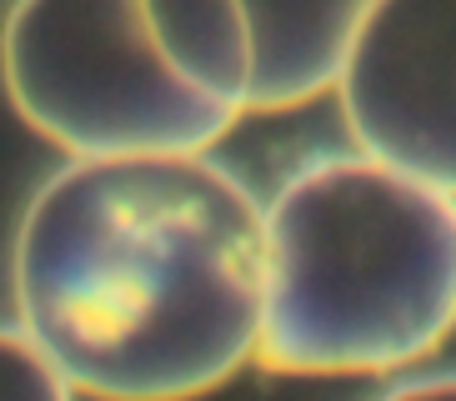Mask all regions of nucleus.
Instances as JSON below:
<instances>
[{
	"instance_id": "nucleus-1",
	"label": "nucleus",
	"mask_w": 456,
	"mask_h": 401,
	"mask_svg": "<svg viewBox=\"0 0 456 401\" xmlns=\"http://www.w3.org/2000/svg\"><path fill=\"white\" fill-rule=\"evenodd\" d=\"M266 206L211 151L70 156L20 211L15 326L76 397L196 401L261 351Z\"/></svg>"
},
{
	"instance_id": "nucleus-2",
	"label": "nucleus",
	"mask_w": 456,
	"mask_h": 401,
	"mask_svg": "<svg viewBox=\"0 0 456 401\" xmlns=\"http://www.w3.org/2000/svg\"><path fill=\"white\" fill-rule=\"evenodd\" d=\"M456 331V196L366 151L311 156L266 200L261 351L281 376H387Z\"/></svg>"
},
{
	"instance_id": "nucleus-3",
	"label": "nucleus",
	"mask_w": 456,
	"mask_h": 401,
	"mask_svg": "<svg viewBox=\"0 0 456 401\" xmlns=\"http://www.w3.org/2000/svg\"><path fill=\"white\" fill-rule=\"evenodd\" d=\"M0 80L66 156L216 151L251 116L241 0H11Z\"/></svg>"
},
{
	"instance_id": "nucleus-4",
	"label": "nucleus",
	"mask_w": 456,
	"mask_h": 401,
	"mask_svg": "<svg viewBox=\"0 0 456 401\" xmlns=\"http://www.w3.org/2000/svg\"><path fill=\"white\" fill-rule=\"evenodd\" d=\"M336 101L356 151L456 196V0H371Z\"/></svg>"
},
{
	"instance_id": "nucleus-5",
	"label": "nucleus",
	"mask_w": 456,
	"mask_h": 401,
	"mask_svg": "<svg viewBox=\"0 0 456 401\" xmlns=\"http://www.w3.org/2000/svg\"><path fill=\"white\" fill-rule=\"evenodd\" d=\"M251 20V116L296 110L336 91L371 0H241Z\"/></svg>"
},
{
	"instance_id": "nucleus-6",
	"label": "nucleus",
	"mask_w": 456,
	"mask_h": 401,
	"mask_svg": "<svg viewBox=\"0 0 456 401\" xmlns=\"http://www.w3.org/2000/svg\"><path fill=\"white\" fill-rule=\"evenodd\" d=\"M0 401H76L70 381L20 326H0Z\"/></svg>"
},
{
	"instance_id": "nucleus-7",
	"label": "nucleus",
	"mask_w": 456,
	"mask_h": 401,
	"mask_svg": "<svg viewBox=\"0 0 456 401\" xmlns=\"http://www.w3.org/2000/svg\"><path fill=\"white\" fill-rule=\"evenodd\" d=\"M376 401H456V372H427L387 387Z\"/></svg>"
}]
</instances>
